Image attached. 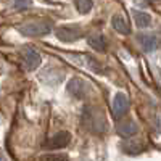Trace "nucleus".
<instances>
[{"instance_id": "obj_1", "label": "nucleus", "mask_w": 161, "mask_h": 161, "mask_svg": "<svg viewBox=\"0 0 161 161\" xmlns=\"http://www.w3.org/2000/svg\"><path fill=\"white\" fill-rule=\"evenodd\" d=\"M19 32L23 36H28V37H39V36H45L52 31V23L48 21H28L19 26Z\"/></svg>"}, {"instance_id": "obj_2", "label": "nucleus", "mask_w": 161, "mask_h": 161, "mask_svg": "<svg viewBox=\"0 0 161 161\" xmlns=\"http://www.w3.org/2000/svg\"><path fill=\"white\" fill-rule=\"evenodd\" d=\"M40 53L31 47H26L21 50V63L24 66V69H28V71H34L36 68H39V64H40Z\"/></svg>"}, {"instance_id": "obj_3", "label": "nucleus", "mask_w": 161, "mask_h": 161, "mask_svg": "<svg viewBox=\"0 0 161 161\" xmlns=\"http://www.w3.org/2000/svg\"><path fill=\"white\" fill-rule=\"evenodd\" d=\"M129 111V100L124 92H119L113 98V116L116 119H121Z\"/></svg>"}, {"instance_id": "obj_4", "label": "nucleus", "mask_w": 161, "mask_h": 161, "mask_svg": "<svg viewBox=\"0 0 161 161\" xmlns=\"http://www.w3.org/2000/svg\"><path fill=\"white\" fill-rule=\"evenodd\" d=\"M73 58L80 64V66H84V68L93 71V73H98L102 74L103 73V66L95 60V58H92L90 55H73Z\"/></svg>"}, {"instance_id": "obj_5", "label": "nucleus", "mask_w": 161, "mask_h": 161, "mask_svg": "<svg viewBox=\"0 0 161 161\" xmlns=\"http://www.w3.org/2000/svg\"><path fill=\"white\" fill-rule=\"evenodd\" d=\"M55 34H57V37L61 40V42H74V40H77L80 36H82L80 29H77V28H68V26L58 28Z\"/></svg>"}, {"instance_id": "obj_6", "label": "nucleus", "mask_w": 161, "mask_h": 161, "mask_svg": "<svg viewBox=\"0 0 161 161\" xmlns=\"http://www.w3.org/2000/svg\"><path fill=\"white\" fill-rule=\"evenodd\" d=\"M66 90H68V93H71V95L74 98H84L86 95V90H87V86L82 79L79 77H74L71 79L68 82V87H66Z\"/></svg>"}, {"instance_id": "obj_7", "label": "nucleus", "mask_w": 161, "mask_h": 161, "mask_svg": "<svg viewBox=\"0 0 161 161\" xmlns=\"http://www.w3.org/2000/svg\"><path fill=\"white\" fill-rule=\"evenodd\" d=\"M69 140H71L69 132L61 130V132L55 134V136L47 142V147H48V148H64V147L69 143Z\"/></svg>"}, {"instance_id": "obj_8", "label": "nucleus", "mask_w": 161, "mask_h": 161, "mask_svg": "<svg viewBox=\"0 0 161 161\" xmlns=\"http://www.w3.org/2000/svg\"><path fill=\"white\" fill-rule=\"evenodd\" d=\"M139 130L137 124L134 123V121H124V123H119L118 124V134L121 137H124V139H129L132 136H136Z\"/></svg>"}, {"instance_id": "obj_9", "label": "nucleus", "mask_w": 161, "mask_h": 161, "mask_svg": "<svg viewBox=\"0 0 161 161\" xmlns=\"http://www.w3.org/2000/svg\"><path fill=\"white\" fill-rule=\"evenodd\" d=\"M139 42L142 45V48L145 52H152L158 47V39L155 36H148V34H145V36H140L139 37Z\"/></svg>"}, {"instance_id": "obj_10", "label": "nucleus", "mask_w": 161, "mask_h": 161, "mask_svg": "<svg viewBox=\"0 0 161 161\" xmlns=\"http://www.w3.org/2000/svg\"><path fill=\"white\" fill-rule=\"evenodd\" d=\"M111 23H113V28L119 34H124V36L129 34V26H127V23H126V19H124L123 15H114L113 19H111Z\"/></svg>"}, {"instance_id": "obj_11", "label": "nucleus", "mask_w": 161, "mask_h": 161, "mask_svg": "<svg viewBox=\"0 0 161 161\" xmlns=\"http://www.w3.org/2000/svg\"><path fill=\"white\" fill-rule=\"evenodd\" d=\"M87 42L89 45L93 48V50H97V52H103L106 48V42H105V37L102 34H93L87 39Z\"/></svg>"}, {"instance_id": "obj_12", "label": "nucleus", "mask_w": 161, "mask_h": 161, "mask_svg": "<svg viewBox=\"0 0 161 161\" xmlns=\"http://www.w3.org/2000/svg\"><path fill=\"white\" fill-rule=\"evenodd\" d=\"M134 19H136V24L139 28H147V26H150V23H152L150 15L145 11H136L134 13Z\"/></svg>"}, {"instance_id": "obj_13", "label": "nucleus", "mask_w": 161, "mask_h": 161, "mask_svg": "<svg viewBox=\"0 0 161 161\" xmlns=\"http://www.w3.org/2000/svg\"><path fill=\"white\" fill-rule=\"evenodd\" d=\"M93 2L92 0H76V8L80 15H87V13L92 10Z\"/></svg>"}, {"instance_id": "obj_14", "label": "nucleus", "mask_w": 161, "mask_h": 161, "mask_svg": "<svg viewBox=\"0 0 161 161\" xmlns=\"http://www.w3.org/2000/svg\"><path fill=\"white\" fill-rule=\"evenodd\" d=\"M40 161H68L64 155H44Z\"/></svg>"}, {"instance_id": "obj_15", "label": "nucleus", "mask_w": 161, "mask_h": 161, "mask_svg": "<svg viewBox=\"0 0 161 161\" xmlns=\"http://www.w3.org/2000/svg\"><path fill=\"white\" fill-rule=\"evenodd\" d=\"M31 5H32V0H15V8H18V10L29 8Z\"/></svg>"}, {"instance_id": "obj_16", "label": "nucleus", "mask_w": 161, "mask_h": 161, "mask_svg": "<svg viewBox=\"0 0 161 161\" xmlns=\"http://www.w3.org/2000/svg\"><path fill=\"white\" fill-rule=\"evenodd\" d=\"M0 161H7V159H5V155H3L2 150H0Z\"/></svg>"}]
</instances>
